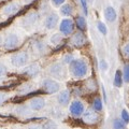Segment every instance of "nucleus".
I'll use <instances>...</instances> for the list:
<instances>
[{"instance_id":"17","label":"nucleus","mask_w":129,"mask_h":129,"mask_svg":"<svg viewBox=\"0 0 129 129\" xmlns=\"http://www.w3.org/2000/svg\"><path fill=\"white\" fill-rule=\"evenodd\" d=\"M60 13L64 16H70L73 13V7L69 5V3H66V5H63L60 8Z\"/></svg>"},{"instance_id":"27","label":"nucleus","mask_w":129,"mask_h":129,"mask_svg":"<svg viewBox=\"0 0 129 129\" xmlns=\"http://www.w3.org/2000/svg\"><path fill=\"white\" fill-rule=\"evenodd\" d=\"M81 5H82L84 14L87 15V14H88V6H87V1H86V0H81Z\"/></svg>"},{"instance_id":"22","label":"nucleus","mask_w":129,"mask_h":129,"mask_svg":"<svg viewBox=\"0 0 129 129\" xmlns=\"http://www.w3.org/2000/svg\"><path fill=\"white\" fill-rule=\"evenodd\" d=\"M92 108L95 111H101L102 110V101L99 98H97L94 102H92Z\"/></svg>"},{"instance_id":"28","label":"nucleus","mask_w":129,"mask_h":129,"mask_svg":"<svg viewBox=\"0 0 129 129\" xmlns=\"http://www.w3.org/2000/svg\"><path fill=\"white\" fill-rule=\"evenodd\" d=\"M122 120H124L125 123L129 122V116H128V113L126 110H123V112H122Z\"/></svg>"},{"instance_id":"11","label":"nucleus","mask_w":129,"mask_h":129,"mask_svg":"<svg viewBox=\"0 0 129 129\" xmlns=\"http://www.w3.org/2000/svg\"><path fill=\"white\" fill-rule=\"evenodd\" d=\"M70 112H71V114L74 115V116L82 115L83 112H84V106H83V103L80 102V101L72 102L71 106H70Z\"/></svg>"},{"instance_id":"13","label":"nucleus","mask_w":129,"mask_h":129,"mask_svg":"<svg viewBox=\"0 0 129 129\" xmlns=\"http://www.w3.org/2000/svg\"><path fill=\"white\" fill-rule=\"evenodd\" d=\"M104 17L108 22L113 23L115 22L116 17H117V14H116V11L114 10V8L112 7H107L106 10H104Z\"/></svg>"},{"instance_id":"20","label":"nucleus","mask_w":129,"mask_h":129,"mask_svg":"<svg viewBox=\"0 0 129 129\" xmlns=\"http://www.w3.org/2000/svg\"><path fill=\"white\" fill-rule=\"evenodd\" d=\"M113 127L114 129H125L126 128V123L122 119H115L113 123Z\"/></svg>"},{"instance_id":"31","label":"nucleus","mask_w":129,"mask_h":129,"mask_svg":"<svg viewBox=\"0 0 129 129\" xmlns=\"http://www.w3.org/2000/svg\"><path fill=\"white\" fill-rule=\"evenodd\" d=\"M100 69L101 70H107L108 69V63L106 60H101L100 61Z\"/></svg>"},{"instance_id":"7","label":"nucleus","mask_w":129,"mask_h":129,"mask_svg":"<svg viewBox=\"0 0 129 129\" xmlns=\"http://www.w3.org/2000/svg\"><path fill=\"white\" fill-rule=\"evenodd\" d=\"M38 19H39V15H38L37 12H31V13H29L23 19L22 25L25 28H30L38 22Z\"/></svg>"},{"instance_id":"15","label":"nucleus","mask_w":129,"mask_h":129,"mask_svg":"<svg viewBox=\"0 0 129 129\" xmlns=\"http://www.w3.org/2000/svg\"><path fill=\"white\" fill-rule=\"evenodd\" d=\"M58 102L61 104V106H67L70 101V92L69 90H62L59 92V95L57 97Z\"/></svg>"},{"instance_id":"34","label":"nucleus","mask_w":129,"mask_h":129,"mask_svg":"<svg viewBox=\"0 0 129 129\" xmlns=\"http://www.w3.org/2000/svg\"><path fill=\"white\" fill-rule=\"evenodd\" d=\"M123 51H124V55L127 57L128 54H129V53H128V52H129V45H128V44H126V45L124 46V50H123Z\"/></svg>"},{"instance_id":"18","label":"nucleus","mask_w":129,"mask_h":129,"mask_svg":"<svg viewBox=\"0 0 129 129\" xmlns=\"http://www.w3.org/2000/svg\"><path fill=\"white\" fill-rule=\"evenodd\" d=\"M75 23H76V26H78V28L81 31L86 29V21H85V18H84L83 16L79 15L78 17H76V19H75Z\"/></svg>"},{"instance_id":"9","label":"nucleus","mask_w":129,"mask_h":129,"mask_svg":"<svg viewBox=\"0 0 129 129\" xmlns=\"http://www.w3.org/2000/svg\"><path fill=\"white\" fill-rule=\"evenodd\" d=\"M99 119V116L97 114V112L94 111H86L85 113L83 114V120L84 123H86L88 125H94L98 122Z\"/></svg>"},{"instance_id":"25","label":"nucleus","mask_w":129,"mask_h":129,"mask_svg":"<svg viewBox=\"0 0 129 129\" xmlns=\"http://www.w3.org/2000/svg\"><path fill=\"white\" fill-rule=\"evenodd\" d=\"M129 66L126 63L125 64V67H124V81L125 82H128L129 81Z\"/></svg>"},{"instance_id":"36","label":"nucleus","mask_w":129,"mask_h":129,"mask_svg":"<svg viewBox=\"0 0 129 129\" xmlns=\"http://www.w3.org/2000/svg\"><path fill=\"white\" fill-rule=\"evenodd\" d=\"M1 43H2V38H1V36H0V45H1Z\"/></svg>"},{"instance_id":"30","label":"nucleus","mask_w":129,"mask_h":129,"mask_svg":"<svg viewBox=\"0 0 129 129\" xmlns=\"http://www.w3.org/2000/svg\"><path fill=\"white\" fill-rule=\"evenodd\" d=\"M64 1H66V0H52V2H53V5L55 7H60L61 5H63Z\"/></svg>"},{"instance_id":"21","label":"nucleus","mask_w":129,"mask_h":129,"mask_svg":"<svg viewBox=\"0 0 129 129\" xmlns=\"http://www.w3.org/2000/svg\"><path fill=\"white\" fill-rule=\"evenodd\" d=\"M56 128H57V126H56V124L53 120H46L41 126V129H56Z\"/></svg>"},{"instance_id":"3","label":"nucleus","mask_w":129,"mask_h":129,"mask_svg":"<svg viewBox=\"0 0 129 129\" xmlns=\"http://www.w3.org/2000/svg\"><path fill=\"white\" fill-rule=\"evenodd\" d=\"M42 87L47 94H55V92H57L59 90V83L54 80L46 79L43 81Z\"/></svg>"},{"instance_id":"8","label":"nucleus","mask_w":129,"mask_h":129,"mask_svg":"<svg viewBox=\"0 0 129 129\" xmlns=\"http://www.w3.org/2000/svg\"><path fill=\"white\" fill-rule=\"evenodd\" d=\"M71 43L73 44L75 47H81L86 43V37L84 36V34L82 31L75 32V34L73 35V37H72V39H71Z\"/></svg>"},{"instance_id":"37","label":"nucleus","mask_w":129,"mask_h":129,"mask_svg":"<svg viewBox=\"0 0 129 129\" xmlns=\"http://www.w3.org/2000/svg\"><path fill=\"white\" fill-rule=\"evenodd\" d=\"M29 1H31V0H25V2H29Z\"/></svg>"},{"instance_id":"2","label":"nucleus","mask_w":129,"mask_h":129,"mask_svg":"<svg viewBox=\"0 0 129 129\" xmlns=\"http://www.w3.org/2000/svg\"><path fill=\"white\" fill-rule=\"evenodd\" d=\"M29 56L26 52H21V53L14 54L11 57V62L14 67H23L28 62Z\"/></svg>"},{"instance_id":"16","label":"nucleus","mask_w":129,"mask_h":129,"mask_svg":"<svg viewBox=\"0 0 129 129\" xmlns=\"http://www.w3.org/2000/svg\"><path fill=\"white\" fill-rule=\"evenodd\" d=\"M39 66L38 64H30L28 66L25 70H24V73L26 75H29V76H35L39 73Z\"/></svg>"},{"instance_id":"1","label":"nucleus","mask_w":129,"mask_h":129,"mask_svg":"<svg viewBox=\"0 0 129 129\" xmlns=\"http://www.w3.org/2000/svg\"><path fill=\"white\" fill-rule=\"evenodd\" d=\"M87 63L82 59H73L70 62V72L76 79L84 78L87 74Z\"/></svg>"},{"instance_id":"10","label":"nucleus","mask_w":129,"mask_h":129,"mask_svg":"<svg viewBox=\"0 0 129 129\" xmlns=\"http://www.w3.org/2000/svg\"><path fill=\"white\" fill-rule=\"evenodd\" d=\"M57 24H58V15L55 13H51L45 18V22H44V25H45L47 29H54L57 26Z\"/></svg>"},{"instance_id":"26","label":"nucleus","mask_w":129,"mask_h":129,"mask_svg":"<svg viewBox=\"0 0 129 129\" xmlns=\"http://www.w3.org/2000/svg\"><path fill=\"white\" fill-rule=\"evenodd\" d=\"M51 41L53 42L54 44H58L60 41H61V36L60 35H58V34H56V35H54L53 37H52V39H51Z\"/></svg>"},{"instance_id":"5","label":"nucleus","mask_w":129,"mask_h":129,"mask_svg":"<svg viewBox=\"0 0 129 129\" xmlns=\"http://www.w3.org/2000/svg\"><path fill=\"white\" fill-rule=\"evenodd\" d=\"M74 29V24L72 22V19L69 18H64L60 22V25H59V30L62 35L64 36H69L72 31Z\"/></svg>"},{"instance_id":"23","label":"nucleus","mask_w":129,"mask_h":129,"mask_svg":"<svg viewBox=\"0 0 129 129\" xmlns=\"http://www.w3.org/2000/svg\"><path fill=\"white\" fill-rule=\"evenodd\" d=\"M15 111H16V113H17V114H21V115H26V114H28V113H29V110H28V108H27L26 106L19 107V108L16 109Z\"/></svg>"},{"instance_id":"19","label":"nucleus","mask_w":129,"mask_h":129,"mask_svg":"<svg viewBox=\"0 0 129 129\" xmlns=\"http://www.w3.org/2000/svg\"><path fill=\"white\" fill-rule=\"evenodd\" d=\"M123 84V76H122V71L117 70L115 72V78H114V85L116 87H122Z\"/></svg>"},{"instance_id":"12","label":"nucleus","mask_w":129,"mask_h":129,"mask_svg":"<svg viewBox=\"0 0 129 129\" xmlns=\"http://www.w3.org/2000/svg\"><path fill=\"white\" fill-rule=\"evenodd\" d=\"M45 107V101L42 98H34L30 101V108L34 111H40Z\"/></svg>"},{"instance_id":"4","label":"nucleus","mask_w":129,"mask_h":129,"mask_svg":"<svg viewBox=\"0 0 129 129\" xmlns=\"http://www.w3.org/2000/svg\"><path fill=\"white\" fill-rule=\"evenodd\" d=\"M50 73L57 79H64L66 78V69L63 68L61 63H54L50 67Z\"/></svg>"},{"instance_id":"33","label":"nucleus","mask_w":129,"mask_h":129,"mask_svg":"<svg viewBox=\"0 0 129 129\" xmlns=\"http://www.w3.org/2000/svg\"><path fill=\"white\" fill-rule=\"evenodd\" d=\"M7 72V68L3 66L2 63H0V76H2Z\"/></svg>"},{"instance_id":"38","label":"nucleus","mask_w":129,"mask_h":129,"mask_svg":"<svg viewBox=\"0 0 129 129\" xmlns=\"http://www.w3.org/2000/svg\"><path fill=\"white\" fill-rule=\"evenodd\" d=\"M86 1H88V2H92V0H86Z\"/></svg>"},{"instance_id":"6","label":"nucleus","mask_w":129,"mask_h":129,"mask_svg":"<svg viewBox=\"0 0 129 129\" xmlns=\"http://www.w3.org/2000/svg\"><path fill=\"white\" fill-rule=\"evenodd\" d=\"M19 44V38L14 34L9 35L6 38L5 42H3V45L7 50H13V48L17 47V45Z\"/></svg>"},{"instance_id":"29","label":"nucleus","mask_w":129,"mask_h":129,"mask_svg":"<svg viewBox=\"0 0 129 129\" xmlns=\"http://www.w3.org/2000/svg\"><path fill=\"white\" fill-rule=\"evenodd\" d=\"M72 60H73V56H72L71 54H70V55L68 54V55H66V56L63 57V62H64V63H70Z\"/></svg>"},{"instance_id":"14","label":"nucleus","mask_w":129,"mask_h":129,"mask_svg":"<svg viewBox=\"0 0 129 129\" xmlns=\"http://www.w3.org/2000/svg\"><path fill=\"white\" fill-rule=\"evenodd\" d=\"M18 10H19V6L17 3H9V5H7L3 8V13L8 16H11V15H14L15 13H17Z\"/></svg>"},{"instance_id":"32","label":"nucleus","mask_w":129,"mask_h":129,"mask_svg":"<svg viewBox=\"0 0 129 129\" xmlns=\"http://www.w3.org/2000/svg\"><path fill=\"white\" fill-rule=\"evenodd\" d=\"M6 99H7V95L5 94V92H0V104H2L3 102H5Z\"/></svg>"},{"instance_id":"35","label":"nucleus","mask_w":129,"mask_h":129,"mask_svg":"<svg viewBox=\"0 0 129 129\" xmlns=\"http://www.w3.org/2000/svg\"><path fill=\"white\" fill-rule=\"evenodd\" d=\"M29 129H41V126H31Z\"/></svg>"},{"instance_id":"24","label":"nucleus","mask_w":129,"mask_h":129,"mask_svg":"<svg viewBox=\"0 0 129 129\" xmlns=\"http://www.w3.org/2000/svg\"><path fill=\"white\" fill-rule=\"evenodd\" d=\"M97 27H98V30L101 32L102 35H107V32H108V29H107V26L104 25V24L102 22H99L98 23V25H97Z\"/></svg>"}]
</instances>
